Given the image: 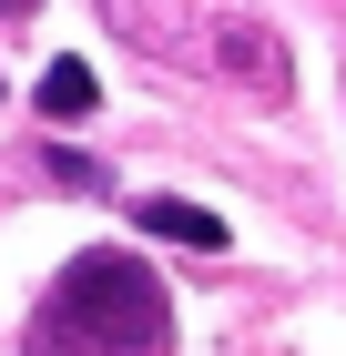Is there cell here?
<instances>
[{"mask_svg":"<svg viewBox=\"0 0 346 356\" xmlns=\"http://www.w3.org/2000/svg\"><path fill=\"white\" fill-rule=\"evenodd\" d=\"M52 173H61V184H81V193H112V173H102V163H81V153H52Z\"/></svg>","mask_w":346,"mask_h":356,"instance_id":"277c9868","label":"cell"},{"mask_svg":"<svg viewBox=\"0 0 346 356\" xmlns=\"http://www.w3.org/2000/svg\"><path fill=\"white\" fill-rule=\"evenodd\" d=\"M31 102L52 112V122H81V112L102 102V82H92V61H72V51H61L52 72H41V92H31Z\"/></svg>","mask_w":346,"mask_h":356,"instance_id":"3957f363","label":"cell"},{"mask_svg":"<svg viewBox=\"0 0 346 356\" xmlns=\"http://www.w3.org/2000/svg\"><path fill=\"white\" fill-rule=\"evenodd\" d=\"M31 356H173V305H163L153 265L123 245L72 254L31 316Z\"/></svg>","mask_w":346,"mask_h":356,"instance_id":"6da1fadb","label":"cell"},{"mask_svg":"<svg viewBox=\"0 0 346 356\" xmlns=\"http://www.w3.org/2000/svg\"><path fill=\"white\" fill-rule=\"evenodd\" d=\"M133 214H143V234H163V245H194V254L224 245V214H204V204H184V193H143Z\"/></svg>","mask_w":346,"mask_h":356,"instance_id":"7a4b0ae2","label":"cell"}]
</instances>
